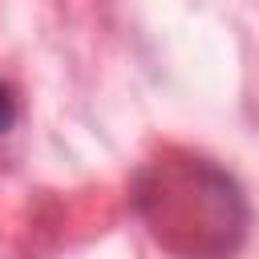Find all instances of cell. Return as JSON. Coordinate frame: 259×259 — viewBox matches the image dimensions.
<instances>
[{"label": "cell", "mask_w": 259, "mask_h": 259, "mask_svg": "<svg viewBox=\"0 0 259 259\" xmlns=\"http://www.w3.org/2000/svg\"><path fill=\"white\" fill-rule=\"evenodd\" d=\"M12 121H16V93L0 81V138L12 130Z\"/></svg>", "instance_id": "obj_2"}, {"label": "cell", "mask_w": 259, "mask_h": 259, "mask_svg": "<svg viewBox=\"0 0 259 259\" xmlns=\"http://www.w3.org/2000/svg\"><path fill=\"white\" fill-rule=\"evenodd\" d=\"M130 202L150 239L178 259H235L247 243L243 186L206 158L162 150L134 174Z\"/></svg>", "instance_id": "obj_1"}]
</instances>
